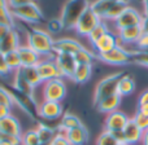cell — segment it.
<instances>
[{
	"instance_id": "cell-1",
	"label": "cell",
	"mask_w": 148,
	"mask_h": 145,
	"mask_svg": "<svg viewBox=\"0 0 148 145\" xmlns=\"http://www.w3.org/2000/svg\"><path fill=\"white\" fill-rule=\"evenodd\" d=\"M27 30V46L33 48L39 56L52 57L53 53V39L51 34L47 33L40 29H30L26 27Z\"/></svg>"
},
{
	"instance_id": "cell-2",
	"label": "cell",
	"mask_w": 148,
	"mask_h": 145,
	"mask_svg": "<svg viewBox=\"0 0 148 145\" xmlns=\"http://www.w3.org/2000/svg\"><path fill=\"white\" fill-rule=\"evenodd\" d=\"M91 3L88 0H68L61 10V23L65 30L75 29L79 18L90 8Z\"/></svg>"
},
{
	"instance_id": "cell-3",
	"label": "cell",
	"mask_w": 148,
	"mask_h": 145,
	"mask_svg": "<svg viewBox=\"0 0 148 145\" xmlns=\"http://www.w3.org/2000/svg\"><path fill=\"white\" fill-rule=\"evenodd\" d=\"M7 89L10 93V96H12L13 102H14L26 115H29L33 120H38L39 104L36 102V100L34 99L33 95H27V93H23V92H20L16 88H13L12 86L7 87Z\"/></svg>"
},
{
	"instance_id": "cell-4",
	"label": "cell",
	"mask_w": 148,
	"mask_h": 145,
	"mask_svg": "<svg viewBox=\"0 0 148 145\" xmlns=\"http://www.w3.org/2000/svg\"><path fill=\"white\" fill-rule=\"evenodd\" d=\"M123 71H118L114 74H110V75L103 78L101 80L97 83L96 88L94 92V105L96 106L103 99L110 96V95L117 93V88H118V82L120 79L123 76Z\"/></svg>"
},
{
	"instance_id": "cell-5",
	"label": "cell",
	"mask_w": 148,
	"mask_h": 145,
	"mask_svg": "<svg viewBox=\"0 0 148 145\" xmlns=\"http://www.w3.org/2000/svg\"><path fill=\"white\" fill-rule=\"evenodd\" d=\"M97 60L103 61L104 64L113 65V66H125V65L133 64V56H131V49H127L123 46H117L112 51L107 53L96 54Z\"/></svg>"
},
{
	"instance_id": "cell-6",
	"label": "cell",
	"mask_w": 148,
	"mask_h": 145,
	"mask_svg": "<svg viewBox=\"0 0 148 145\" xmlns=\"http://www.w3.org/2000/svg\"><path fill=\"white\" fill-rule=\"evenodd\" d=\"M10 13L13 17L22 20L29 23H36L42 22L44 20V14L40 10V8L35 3H29V4L21 5V7L10 8Z\"/></svg>"
},
{
	"instance_id": "cell-7",
	"label": "cell",
	"mask_w": 148,
	"mask_h": 145,
	"mask_svg": "<svg viewBox=\"0 0 148 145\" xmlns=\"http://www.w3.org/2000/svg\"><path fill=\"white\" fill-rule=\"evenodd\" d=\"M66 96V86L61 78L52 79V80L44 82L43 86V97L47 101L61 102Z\"/></svg>"
},
{
	"instance_id": "cell-8",
	"label": "cell",
	"mask_w": 148,
	"mask_h": 145,
	"mask_svg": "<svg viewBox=\"0 0 148 145\" xmlns=\"http://www.w3.org/2000/svg\"><path fill=\"white\" fill-rule=\"evenodd\" d=\"M101 21H103L101 18H100L97 14H95V13L92 12L91 8H88V9L82 14V17L79 18V21H78V23H77L74 30L77 31L78 35L88 36L90 34H91V31L94 30Z\"/></svg>"
},
{
	"instance_id": "cell-9",
	"label": "cell",
	"mask_w": 148,
	"mask_h": 145,
	"mask_svg": "<svg viewBox=\"0 0 148 145\" xmlns=\"http://www.w3.org/2000/svg\"><path fill=\"white\" fill-rule=\"evenodd\" d=\"M143 21V14L139 13V10H136L133 7H127L121 16L114 21V26L117 30H122L126 27H131V26L140 25Z\"/></svg>"
},
{
	"instance_id": "cell-10",
	"label": "cell",
	"mask_w": 148,
	"mask_h": 145,
	"mask_svg": "<svg viewBox=\"0 0 148 145\" xmlns=\"http://www.w3.org/2000/svg\"><path fill=\"white\" fill-rule=\"evenodd\" d=\"M36 69H38V73L40 75L42 82H48L52 80V79L62 78L61 73L59 70V66H57L55 59H52V57L40 60V62L36 65Z\"/></svg>"
},
{
	"instance_id": "cell-11",
	"label": "cell",
	"mask_w": 148,
	"mask_h": 145,
	"mask_svg": "<svg viewBox=\"0 0 148 145\" xmlns=\"http://www.w3.org/2000/svg\"><path fill=\"white\" fill-rule=\"evenodd\" d=\"M55 61H56L57 66H59V70H60V73H61L62 76L69 78V79L73 78L74 71H75L77 66H78L75 59H74V54L56 53Z\"/></svg>"
},
{
	"instance_id": "cell-12",
	"label": "cell",
	"mask_w": 148,
	"mask_h": 145,
	"mask_svg": "<svg viewBox=\"0 0 148 145\" xmlns=\"http://www.w3.org/2000/svg\"><path fill=\"white\" fill-rule=\"evenodd\" d=\"M117 46H122L120 39H118V35L112 33V31H108L96 43L92 44V48H94V52L96 54H101V53H107V52L112 51Z\"/></svg>"
},
{
	"instance_id": "cell-13",
	"label": "cell",
	"mask_w": 148,
	"mask_h": 145,
	"mask_svg": "<svg viewBox=\"0 0 148 145\" xmlns=\"http://www.w3.org/2000/svg\"><path fill=\"white\" fill-rule=\"evenodd\" d=\"M130 118L123 112L116 110L113 113H109L105 118V131L114 132V131H123L125 126L127 125Z\"/></svg>"
},
{
	"instance_id": "cell-14",
	"label": "cell",
	"mask_w": 148,
	"mask_h": 145,
	"mask_svg": "<svg viewBox=\"0 0 148 145\" xmlns=\"http://www.w3.org/2000/svg\"><path fill=\"white\" fill-rule=\"evenodd\" d=\"M62 114V105L61 102L56 101H47L44 100L43 102L39 104V117L43 119L53 120L60 118Z\"/></svg>"
},
{
	"instance_id": "cell-15",
	"label": "cell",
	"mask_w": 148,
	"mask_h": 145,
	"mask_svg": "<svg viewBox=\"0 0 148 145\" xmlns=\"http://www.w3.org/2000/svg\"><path fill=\"white\" fill-rule=\"evenodd\" d=\"M83 48L81 43L75 39L72 38H61L56 39L53 42V52L55 53H68V54H75L79 49Z\"/></svg>"
},
{
	"instance_id": "cell-16",
	"label": "cell",
	"mask_w": 148,
	"mask_h": 145,
	"mask_svg": "<svg viewBox=\"0 0 148 145\" xmlns=\"http://www.w3.org/2000/svg\"><path fill=\"white\" fill-rule=\"evenodd\" d=\"M117 35L121 44L125 47V46H129V44H136V42L143 35V30H142L140 25H136V26H131V27L118 30Z\"/></svg>"
},
{
	"instance_id": "cell-17",
	"label": "cell",
	"mask_w": 148,
	"mask_h": 145,
	"mask_svg": "<svg viewBox=\"0 0 148 145\" xmlns=\"http://www.w3.org/2000/svg\"><path fill=\"white\" fill-rule=\"evenodd\" d=\"M17 53L20 56L22 67L36 66L40 62V56L29 46H20L17 49Z\"/></svg>"
},
{
	"instance_id": "cell-18",
	"label": "cell",
	"mask_w": 148,
	"mask_h": 145,
	"mask_svg": "<svg viewBox=\"0 0 148 145\" xmlns=\"http://www.w3.org/2000/svg\"><path fill=\"white\" fill-rule=\"evenodd\" d=\"M123 136H125V144L126 145L138 144L139 141H142L143 131L136 126V123L134 122L133 118L129 119L127 125H126L125 128H123Z\"/></svg>"
},
{
	"instance_id": "cell-19",
	"label": "cell",
	"mask_w": 148,
	"mask_h": 145,
	"mask_svg": "<svg viewBox=\"0 0 148 145\" xmlns=\"http://www.w3.org/2000/svg\"><path fill=\"white\" fill-rule=\"evenodd\" d=\"M18 47H20V35H18L16 29H12V30L0 40V52L7 54V53H9V52L17 51Z\"/></svg>"
},
{
	"instance_id": "cell-20",
	"label": "cell",
	"mask_w": 148,
	"mask_h": 145,
	"mask_svg": "<svg viewBox=\"0 0 148 145\" xmlns=\"http://www.w3.org/2000/svg\"><path fill=\"white\" fill-rule=\"evenodd\" d=\"M0 132L5 133V135L20 136V138H21V135H22L20 122H18L17 118L12 114L0 120Z\"/></svg>"
},
{
	"instance_id": "cell-21",
	"label": "cell",
	"mask_w": 148,
	"mask_h": 145,
	"mask_svg": "<svg viewBox=\"0 0 148 145\" xmlns=\"http://www.w3.org/2000/svg\"><path fill=\"white\" fill-rule=\"evenodd\" d=\"M65 136L72 145H84L88 141V131L83 125L66 131Z\"/></svg>"
},
{
	"instance_id": "cell-22",
	"label": "cell",
	"mask_w": 148,
	"mask_h": 145,
	"mask_svg": "<svg viewBox=\"0 0 148 145\" xmlns=\"http://www.w3.org/2000/svg\"><path fill=\"white\" fill-rule=\"evenodd\" d=\"M121 99H122V97L118 93L110 95V96L103 99L95 108L97 109V112L109 114V113H113V112H116V110H118V106L121 105Z\"/></svg>"
},
{
	"instance_id": "cell-23",
	"label": "cell",
	"mask_w": 148,
	"mask_h": 145,
	"mask_svg": "<svg viewBox=\"0 0 148 145\" xmlns=\"http://www.w3.org/2000/svg\"><path fill=\"white\" fill-rule=\"evenodd\" d=\"M135 80L134 78L130 75V74H123V76L120 79L118 82V88H117V93L122 96H129L131 95L134 91H135Z\"/></svg>"
},
{
	"instance_id": "cell-24",
	"label": "cell",
	"mask_w": 148,
	"mask_h": 145,
	"mask_svg": "<svg viewBox=\"0 0 148 145\" xmlns=\"http://www.w3.org/2000/svg\"><path fill=\"white\" fill-rule=\"evenodd\" d=\"M79 126H82V122L77 115L72 114V113H65L61 117V122H60L57 130H59V132L65 133L66 131L73 130V128L79 127Z\"/></svg>"
},
{
	"instance_id": "cell-25",
	"label": "cell",
	"mask_w": 148,
	"mask_h": 145,
	"mask_svg": "<svg viewBox=\"0 0 148 145\" xmlns=\"http://www.w3.org/2000/svg\"><path fill=\"white\" fill-rule=\"evenodd\" d=\"M118 0H95L94 3L90 4V8L92 9V12L95 14H97L101 20H104L105 14L110 10V8L117 3Z\"/></svg>"
},
{
	"instance_id": "cell-26",
	"label": "cell",
	"mask_w": 148,
	"mask_h": 145,
	"mask_svg": "<svg viewBox=\"0 0 148 145\" xmlns=\"http://www.w3.org/2000/svg\"><path fill=\"white\" fill-rule=\"evenodd\" d=\"M36 132L39 135L40 143H51L55 136L59 133V130L55 127H51L48 125H44V123H38Z\"/></svg>"
},
{
	"instance_id": "cell-27",
	"label": "cell",
	"mask_w": 148,
	"mask_h": 145,
	"mask_svg": "<svg viewBox=\"0 0 148 145\" xmlns=\"http://www.w3.org/2000/svg\"><path fill=\"white\" fill-rule=\"evenodd\" d=\"M12 87L16 88L17 91H20V92H23V93H27V95H33L34 96V88L26 82V79L23 78V74H22V71H21V69L16 71Z\"/></svg>"
},
{
	"instance_id": "cell-28",
	"label": "cell",
	"mask_w": 148,
	"mask_h": 145,
	"mask_svg": "<svg viewBox=\"0 0 148 145\" xmlns=\"http://www.w3.org/2000/svg\"><path fill=\"white\" fill-rule=\"evenodd\" d=\"M92 75V65H78L72 78L73 82L78 84L86 83Z\"/></svg>"
},
{
	"instance_id": "cell-29",
	"label": "cell",
	"mask_w": 148,
	"mask_h": 145,
	"mask_svg": "<svg viewBox=\"0 0 148 145\" xmlns=\"http://www.w3.org/2000/svg\"><path fill=\"white\" fill-rule=\"evenodd\" d=\"M21 71L23 74V78L26 79L29 84H30L33 88L38 87L39 84L42 83V79L40 75L38 73V69L36 66H30V67H21Z\"/></svg>"
},
{
	"instance_id": "cell-30",
	"label": "cell",
	"mask_w": 148,
	"mask_h": 145,
	"mask_svg": "<svg viewBox=\"0 0 148 145\" xmlns=\"http://www.w3.org/2000/svg\"><path fill=\"white\" fill-rule=\"evenodd\" d=\"M74 59H75L77 64L78 65H92L94 61L97 59L96 53L92 51H88L87 48H82L74 54Z\"/></svg>"
},
{
	"instance_id": "cell-31",
	"label": "cell",
	"mask_w": 148,
	"mask_h": 145,
	"mask_svg": "<svg viewBox=\"0 0 148 145\" xmlns=\"http://www.w3.org/2000/svg\"><path fill=\"white\" fill-rule=\"evenodd\" d=\"M127 7H129L127 3H125L123 0H118V1L110 8L109 12L105 14V17L103 21H116L121 16V13H122Z\"/></svg>"
},
{
	"instance_id": "cell-32",
	"label": "cell",
	"mask_w": 148,
	"mask_h": 145,
	"mask_svg": "<svg viewBox=\"0 0 148 145\" xmlns=\"http://www.w3.org/2000/svg\"><path fill=\"white\" fill-rule=\"evenodd\" d=\"M108 31H110V30L108 29L107 23H105L104 21H101V22H100L99 25H97L96 27H95L94 30L91 31V34H90V35L87 36V38H88L90 43H91V44H95L100 38H101L103 35H105V34H107Z\"/></svg>"
},
{
	"instance_id": "cell-33",
	"label": "cell",
	"mask_w": 148,
	"mask_h": 145,
	"mask_svg": "<svg viewBox=\"0 0 148 145\" xmlns=\"http://www.w3.org/2000/svg\"><path fill=\"white\" fill-rule=\"evenodd\" d=\"M131 56H133V64L148 67V49H135V51H131Z\"/></svg>"
},
{
	"instance_id": "cell-34",
	"label": "cell",
	"mask_w": 148,
	"mask_h": 145,
	"mask_svg": "<svg viewBox=\"0 0 148 145\" xmlns=\"http://www.w3.org/2000/svg\"><path fill=\"white\" fill-rule=\"evenodd\" d=\"M5 61L8 64V67L10 69V71H17L22 67L21 65V60H20V56H18L17 51H13V52H9V53L5 54Z\"/></svg>"
},
{
	"instance_id": "cell-35",
	"label": "cell",
	"mask_w": 148,
	"mask_h": 145,
	"mask_svg": "<svg viewBox=\"0 0 148 145\" xmlns=\"http://www.w3.org/2000/svg\"><path fill=\"white\" fill-rule=\"evenodd\" d=\"M40 144L36 130H29L21 135V145H38Z\"/></svg>"
},
{
	"instance_id": "cell-36",
	"label": "cell",
	"mask_w": 148,
	"mask_h": 145,
	"mask_svg": "<svg viewBox=\"0 0 148 145\" xmlns=\"http://www.w3.org/2000/svg\"><path fill=\"white\" fill-rule=\"evenodd\" d=\"M0 25H7L9 27L14 29V20H13L9 7L0 5Z\"/></svg>"
},
{
	"instance_id": "cell-37",
	"label": "cell",
	"mask_w": 148,
	"mask_h": 145,
	"mask_svg": "<svg viewBox=\"0 0 148 145\" xmlns=\"http://www.w3.org/2000/svg\"><path fill=\"white\" fill-rule=\"evenodd\" d=\"M96 145H118V143L114 139V136L112 135V132L104 131V132L100 133V136L97 138Z\"/></svg>"
},
{
	"instance_id": "cell-38",
	"label": "cell",
	"mask_w": 148,
	"mask_h": 145,
	"mask_svg": "<svg viewBox=\"0 0 148 145\" xmlns=\"http://www.w3.org/2000/svg\"><path fill=\"white\" fill-rule=\"evenodd\" d=\"M0 105L7 106V108H9V109L14 105L10 93L8 92V89L5 88V87H3V86H0Z\"/></svg>"
},
{
	"instance_id": "cell-39",
	"label": "cell",
	"mask_w": 148,
	"mask_h": 145,
	"mask_svg": "<svg viewBox=\"0 0 148 145\" xmlns=\"http://www.w3.org/2000/svg\"><path fill=\"white\" fill-rule=\"evenodd\" d=\"M133 119H134V122L136 123V126H138L143 132L146 130H148V115L143 114V113H140V112H136L135 115L133 117Z\"/></svg>"
},
{
	"instance_id": "cell-40",
	"label": "cell",
	"mask_w": 148,
	"mask_h": 145,
	"mask_svg": "<svg viewBox=\"0 0 148 145\" xmlns=\"http://www.w3.org/2000/svg\"><path fill=\"white\" fill-rule=\"evenodd\" d=\"M47 27H48V31L49 33H60L62 30V23H61V20L60 18H53V20H49L47 22Z\"/></svg>"
},
{
	"instance_id": "cell-41",
	"label": "cell",
	"mask_w": 148,
	"mask_h": 145,
	"mask_svg": "<svg viewBox=\"0 0 148 145\" xmlns=\"http://www.w3.org/2000/svg\"><path fill=\"white\" fill-rule=\"evenodd\" d=\"M12 73L10 69L8 67V64L5 61V54L3 52H0V76L1 78H7L9 74Z\"/></svg>"
},
{
	"instance_id": "cell-42",
	"label": "cell",
	"mask_w": 148,
	"mask_h": 145,
	"mask_svg": "<svg viewBox=\"0 0 148 145\" xmlns=\"http://www.w3.org/2000/svg\"><path fill=\"white\" fill-rule=\"evenodd\" d=\"M51 145H72L68 141L66 136H65V133H61L59 132L56 136L53 138V140L51 141Z\"/></svg>"
},
{
	"instance_id": "cell-43",
	"label": "cell",
	"mask_w": 148,
	"mask_h": 145,
	"mask_svg": "<svg viewBox=\"0 0 148 145\" xmlns=\"http://www.w3.org/2000/svg\"><path fill=\"white\" fill-rule=\"evenodd\" d=\"M138 49H148V34H143L138 42H136Z\"/></svg>"
},
{
	"instance_id": "cell-44",
	"label": "cell",
	"mask_w": 148,
	"mask_h": 145,
	"mask_svg": "<svg viewBox=\"0 0 148 145\" xmlns=\"http://www.w3.org/2000/svg\"><path fill=\"white\" fill-rule=\"evenodd\" d=\"M29 3H35V0H8V5H9L10 8L21 7V5L29 4Z\"/></svg>"
},
{
	"instance_id": "cell-45",
	"label": "cell",
	"mask_w": 148,
	"mask_h": 145,
	"mask_svg": "<svg viewBox=\"0 0 148 145\" xmlns=\"http://www.w3.org/2000/svg\"><path fill=\"white\" fill-rule=\"evenodd\" d=\"M140 105H148V89L143 91L140 93V96H139V99H138V106H140Z\"/></svg>"
},
{
	"instance_id": "cell-46",
	"label": "cell",
	"mask_w": 148,
	"mask_h": 145,
	"mask_svg": "<svg viewBox=\"0 0 148 145\" xmlns=\"http://www.w3.org/2000/svg\"><path fill=\"white\" fill-rule=\"evenodd\" d=\"M112 135L114 136V139L117 140L118 144H125V136H123V131H114V132H112Z\"/></svg>"
},
{
	"instance_id": "cell-47",
	"label": "cell",
	"mask_w": 148,
	"mask_h": 145,
	"mask_svg": "<svg viewBox=\"0 0 148 145\" xmlns=\"http://www.w3.org/2000/svg\"><path fill=\"white\" fill-rule=\"evenodd\" d=\"M8 115H10V109L7 106H3V105H0V120L4 119L5 117H8Z\"/></svg>"
},
{
	"instance_id": "cell-48",
	"label": "cell",
	"mask_w": 148,
	"mask_h": 145,
	"mask_svg": "<svg viewBox=\"0 0 148 145\" xmlns=\"http://www.w3.org/2000/svg\"><path fill=\"white\" fill-rule=\"evenodd\" d=\"M12 30V27H9V26L7 25H0V40H1L3 38H4L5 35H7L9 31Z\"/></svg>"
},
{
	"instance_id": "cell-49",
	"label": "cell",
	"mask_w": 148,
	"mask_h": 145,
	"mask_svg": "<svg viewBox=\"0 0 148 145\" xmlns=\"http://www.w3.org/2000/svg\"><path fill=\"white\" fill-rule=\"evenodd\" d=\"M140 26H142V30H143V34H148V17H143Z\"/></svg>"
},
{
	"instance_id": "cell-50",
	"label": "cell",
	"mask_w": 148,
	"mask_h": 145,
	"mask_svg": "<svg viewBox=\"0 0 148 145\" xmlns=\"http://www.w3.org/2000/svg\"><path fill=\"white\" fill-rule=\"evenodd\" d=\"M143 3V17H148V0H142Z\"/></svg>"
},
{
	"instance_id": "cell-51",
	"label": "cell",
	"mask_w": 148,
	"mask_h": 145,
	"mask_svg": "<svg viewBox=\"0 0 148 145\" xmlns=\"http://www.w3.org/2000/svg\"><path fill=\"white\" fill-rule=\"evenodd\" d=\"M138 112L148 115V105H140V106H138Z\"/></svg>"
},
{
	"instance_id": "cell-52",
	"label": "cell",
	"mask_w": 148,
	"mask_h": 145,
	"mask_svg": "<svg viewBox=\"0 0 148 145\" xmlns=\"http://www.w3.org/2000/svg\"><path fill=\"white\" fill-rule=\"evenodd\" d=\"M142 144L148 145V130H146L143 132V138H142Z\"/></svg>"
},
{
	"instance_id": "cell-53",
	"label": "cell",
	"mask_w": 148,
	"mask_h": 145,
	"mask_svg": "<svg viewBox=\"0 0 148 145\" xmlns=\"http://www.w3.org/2000/svg\"><path fill=\"white\" fill-rule=\"evenodd\" d=\"M0 5H3V7H9V5H8V0H0Z\"/></svg>"
},
{
	"instance_id": "cell-54",
	"label": "cell",
	"mask_w": 148,
	"mask_h": 145,
	"mask_svg": "<svg viewBox=\"0 0 148 145\" xmlns=\"http://www.w3.org/2000/svg\"><path fill=\"white\" fill-rule=\"evenodd\" d=\"M0 145H12V144H9V143H5V141H0Z\"/></svg>"
},
{
	"instance_id": "cell-55",
	"label": "cell",
	"mask_w": 148,
	"mask_h": 145,
	"mask_svg": "<svg viewBox=\"0 0 148 145\" xmlns=\"http://www.w3.org/2000/svg\"><path fill=\"white\" fill-rule=\"evenodd\" d=\"M38 145H51V143H40V144H38Z\"/></svg>"
},
{
	"instance_id": "cell-56",
	"label": "cell",
	"mask_w": 148,
	"mask_h": 145,
	"mask_svg": "<svg viewBox=\"0 0 148 145\" xmlns=\"http://www.w3.org/2000/svg\"><path fill=\"white\" fill-rule=\"evenodd\" d=\"M123 1H125V3H127V4H129V1H131V0H123Z\"/></svg>"
},
{
	"instance_id": "cell-57",
	"label": "cell",
	"mask_w": 148,
	"mask_h": 145,
	"mask_svg": "<svg viewBox=\"0 0 148 145\" xmlns=\"http://www.w3.org/2000/svg\"><path fill=\"white\" fill-rule=\"evenodd\" d=\"M118 145H126V144H118Z\"/></svg>"
}]
</instances>
